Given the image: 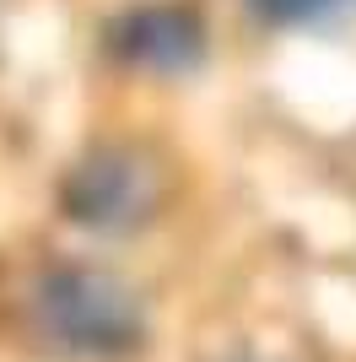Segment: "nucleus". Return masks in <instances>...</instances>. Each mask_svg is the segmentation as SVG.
Instances as JSON below:
<instances>
[{
	"label": "nucleus",
	"instance_id": "nucleus-3",
	"mask_svg": "<svg viewBox=\"0 0 356 362\" xmlns=\"http://www.w3.org/2000/svg\"><path fill=\"white\" fill-rule=\"evenodd\" d=\"M108 49L124 65H141V71H189L206 54V22L194 6L151 0V6L124 11L108 28Z\"/></svg>",
	"mask_w": 356,
	"mask_h": 362
},
{
	"label": "nucleus",
	"instance_id": "nucleus-4",
	"mask_svg": "<svg viewBox=\"0 0 356 362\" xmlns=\"http://www.w3.org/2000/svg\"><path fill=\"white\" fill-rule=\"evenodd\" d=\"M270 22H302V16H319L329 6H340V0H254Z\"/></svg>",
	"mask_w": 356,
	"mask_h": 362
},
{
	"label": "nucleus",
	"instance_id": "nucleus-1",
	"mask_svg": "<svg viewBox=\"0 0 356 362\" xmlns=\"http://www.w3.org/2000/svg\"><path fill=\"white\" fill-rule=\"evenodd\" d=\"M32 330L71 362H119L146 341V308L114 271L54 265L32 287Z\"/></svg>",
	"mask_w": 356,
	"mask_h": 362
},
{
	"label": "nucleus",
	"instance_id": "nucleus-2",
	"mask_svg": "<svg viewBox=\"0 0 356 362\" xmlns=\"http://www.w3.org/2000/svg\"><path fill=\"white\" fill-rule=\"evenodd\" d=\"M59 206L87 233H135L162 206V173L135 146H97L65 173Z\"/></svg>",
	"mask_w": 356,
	"mask_h": 362
}]
</instances>
